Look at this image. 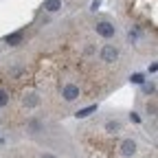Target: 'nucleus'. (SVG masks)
I'll list each match as a JSON object with an SVG mask.
<instances>
[{
	"label": "nucleus",
	"mask_w": 158,
	"mask_h": 158,
	"mask_svg": "<svg viewBox=\"0 0 158 158\" xmlns=\"http://www.w3.org/2000/svg\"><path fill=\"white\" fill-rule=\"evenodd\" d=\"M62 97L66 99V101H75V99L79 97V88H77V86H73V84H68V86H64Z\"/></svg>",
	"instance_id": "nucleus-2"
},
{
	"label": "nucleus",
	"mask_w": 158,
	"mask_h": 158,
	"mask_svg": "<svg viewBox=\"0 0 158 158\" xmlns=\"http://www.w3.org/2000/svg\"><path fill=\"white\" fill-rule=\"evenodd\" d=\"M22 40H24L22 31H15V33L7 35V44H9V46H18V44H22Z\"/></svg>",
	"instance_id": "nucleus-5"
},
{
	"label": "nucleus",
	"mask_w": 158,
	"mask_h": 158,
	"mask_svg": "<svg viewBox=\"0 0 158 158\" xmlns=\"http://www.w3.org/2000/svg\"><path fill=\"white\" fill-rule=\"evenodd\" d=\"M44 9L55 13L57 9H62V0H44Z\"/></svg>",
	"instance_id": "nucleus-6"
},
{
	"label": "nucleus",
	"mask_w": 158,
	"mask_h": 158,
	"mask_svg": "<svg viewBox=\"0 0 158 158\" xmlns=\"http://www.w3.org/2000/svg\"><path fill=\"white\" fill-rule=\"evenodd\" d=\"M130 118H132V121H134V123H138V121H141V116H138L136 112H132V114H130Z\"/></svg>",
	"instance_id": "nucleus-13"
},
{
	"label": "nucleus",
	"mask_w": 158,
	"mask_h": 158,
	"mask_svg": "<svg viewBox=\"0 0 158 158\" xmlns=\"http://www.w3.org/2000/svg\"><path fill=\"white\" fill-rule=\"evenodd\" d=\"M94 29H97V33L101 37H112L114 35V24H110V22H99Z\"/></svg>",
	"instance_id": "nucleus-1"
},
{
	"label": "nucleus",
	"mask_w": 158,
	"mask_h": 158,
	"mask_svg": "<svg viewBox=\"0 0 158 158\" xmlns=\"http://www.w3.org/2000/svg\"><path fill=\"white\" fill-rule=\"evenodd\" d=\"M9 103V97H7V92L5 90H0V108H5Z\"/></svg>",
	"instance_id": "nucleus-9"
},
{
	"label": "nucleus",
	"mask_w": 158,
	"mask_h": 158,
	"mask_svg": "<svg viewBox=\"0 0 158 158\" xmlns=\"http://www.w3.org/2000/svg\"><path fill=\"white\" fill-rule=\"evenodd\" d=\"M143 90H145L147 94H149V92H154V84H145V86H143Z\"/></svg>",
	"instance_id": "nucleus-11"
},
{
	"label": "nucleus",
	"mask_w": 158,
	"mask_h": 158,
	"mask_svg": "<svg viewBox=\"0 0 158 158\" xmlns=\"http://www.w3.org/2000/svg\"><path fill=\"white\" fill-rule=\"evenodd\" d=\"M118 127H121L118 123H108V130H110V132H112V130H118Z\"/></svg>",
	"instance_id": "nucleus-14"
},
{
	"label": "nucleus",
	"mask_w": 158,
	"mask_h": 158,
	"mask_svg": "<svg viewBox=\"0 0 158 158\" xmlns=\"http://www.w3.org/2000/svg\"><path fill=\"white\" fill-rule=\"evenodd\" d=\"M134 152H136V143L132 141V138L123 141V145H121V154H123V156H134Z\"/></svg>",
	"instance_id": "nucleus-4"
},
{
	"label": "nucleus",
	"mask_w": 158,
	"mask_h": 158,
	"mask_svg": "<svg viewBox=\"0 0 158 158\" xmlns=\"http://www.w3.org/2000/svg\"><path fill=\"white\" fill-rule=\"evenodd\" d=\"M101 57H103V62H114V59L118 57V51L114 48V46H103V51H101Z\"/></svg>",
	"instance_id": "nucleus-3"
},
{
	"label": "nucleus",
	"mask_w": 158,
	"mask_h": 158,
	"mask_svg": "<svg viewBox=\"0 0 158 158\" xmlns=\"http://www.w3.org/2000/svg\"><path fill=\"white\" fill-rule=\"evenodd\" d=\"M40 103V99H37V94H33V92H29L27 97H24V106H29V108H35Z\"/></svg>",
	"instance_id": "nucleus-8"
},
{
	"label": "nucleus",
	"mask_w": 158,
	"mask_h": 158,
	"mask_svg": "<svg viewBox=\"0 0 158 158\" xmlns=\"http://www.w3.org/2000/svg\"><path fill=\"white\" fill-rule=\"evenodd\" d=\"M42 158H55V156H51V154H44V156H42Z\"/></svg>",
	"instance_id": "nucleus-15"
},
{
	"label": "nucleus",
	"mask_w": 158,
	"mask_h": 158,
	"mask_svg": "<svg viewBox=\"0 0 158 158\" xmlns=\"http://www.w3.org/2000/svg\"><path fill=\"white\" fill-rule=\"evenodd\" d=\"M145 81V77L141 75V73H136V75H132V84H143Z\"/></svg>",
	"instance_id": "nucleus-10"
},
{
	"label": "nucleus",
	"mask_w": 158,
	"mask_h": 158,
	"mask_svg": "<svg viewBox=\"0 0 158 158\" xmlns=\"http://www.w3.org/2000/svg\"><path fill=\"white\" fill-rule=\"evenodd\" d=\"M99 7H101V0H92V11H97Z\"/></svg>",
	"instance_id": "nucleus-12"
},
{
	"label": "nucleus",
	"mask_w": 158,
	"mask_h": 158,
	"mask_svg": "<svg viewBox=\"0 0 158 158\" xmlns=\"http://www.w3.org/2000/svg\"><path fill=\"white\" fill-rule=\"evenodd\" d=\"M92 112H97V106H88V108L77 110V112H75V116H77V118H86V116H90Z\"/></svg>",
	"instance_id": "nucleus-7"
}]
</instances>
